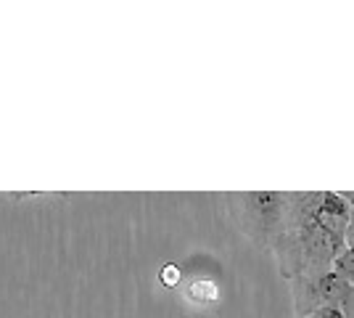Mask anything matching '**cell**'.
<instances>
[{"mask_svg": "<svg viewBox=\"0 0 354 318\" xmlns=\"http://www.w3.org/2000/svg\"><path fill=\"white\" fill-rule=\"evenodd\" d=\"M288 284H291V303H294L296 318H304L323 305H339L346 316L354 313V287H349L333 271L312 276V279H294Z\"/></svg>", "mask_w": 354, "mask_h": 318, "instance_id": "3957f363", "label": "cell"}, {"mask_svg": "<svg viewBox=\"0 0 354 318\" xmlns=\"http://www.w3.org/2000/svg\"><path fill=\"white\" fill-rule=\"evenodd\" d=\"M159 284L164 289H180V284H183V265L180 263H164L159 268Z\"/></svg>", "mask_w": 354, "mask_h": 318, "instance_id": "8992f818", "label": "cell"}, {"mask_svg": "<svg viewBox=\"0 0 354 318\" xmlns=\"http://www.w3.org/2000/svg\"><path fill=\"white\" fill-rule=\"evenodd\" d=\"M233 226L259 249H270L286 212L288 191H230L225 194Z\"/></svg>", "mask_w": 354, "mask_h": 318, "instance_id": "7a4b0ae2", "label": "cell"}, {"mask_svg": "<svg viewBox=\"0 0 354 318\" xmlns=\"http://www.w3.org/2000/svg\"><path fill=\"white\" fill-rule=\"evenodd\" d=\"M349 318H354V313H352V316H349Z\"/></svg>", "mask_w": 354, "mask_h": 318, "instance_id": "9c48e42d", "label": "cell"}, {"mask_svg": "<svg viewBox=\"0 0 354 318\" xmlns=\"http://www.w3.org/2000/svg\"><path fill=\"white\" fill-rule=\"evenodd\" d=\"M349 210L339 191H288L278 233L270 244L286 281L328 273L346 247Z\"/></svg>", "mask_w": 354, "mask_h": 318, "instance_id": "6da1fadb", "label": "cell"}, {"mask_svg": "<svg viewBox=\"0 0 354 318\" xmlns=\"http://www.w3.org/2000/svg\"><path fill=\"white\" fill-rule=\"evenodd\" d=\"M339 197L346 202V210H349V226H346V233H354V191H339Z\"/></svg>", "mask_w": 354, "mask_h": 318, "instance_id": "ba28073f", "label": "cell"}, {"mask_svg": "<svg viewBox=\"0 0 354 318\" xmlns=\"http://www.w3.org/2000/svg\"><path fill=\"white\" fill-rule=\"evenodd\" d=\"M183 297L193 308H214L222 300V284L220 271H209V268H185L183 265V284H180Z\"/></svg>", "mask_w": 354, "mask_h": 318, "instance_id": "277c9868", "label": "cell"}, {"mask_svg": "<svg viewBox=\"0 0 354 318\" xmlns=\"http://www.w3.org/2000/svg\"><path fill=\"white\" fill-rule=\"evenodd\" d=\"M330 271L336 273L339 279H344L349 287H354V247H344L336 260H333V265H330Z\"/></svg>", "mask_w": 354, "mask_h": 318, "instance_id": "5b68a950", "label": "cell"}, {"mask_svg": "<svg viewBox=\"0 0 354 318\" xmlns=\"http://www.w3.org/2000/svg\"><path fill=\"white\" fill-rule=\"evenodd\" d=\"M304 318H349V316L344 313V308H339V305H323V308H315Z\"/></svg>", "mask_w": 354, "mask_h": 318, "instance_id": "52a82bcc", "label": "cell"}]
</instances>
